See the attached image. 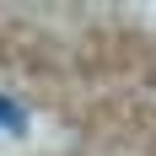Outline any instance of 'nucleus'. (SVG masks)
I'll return each instance as SVG.
<instances>
[{"mask_svg":"<svg viewBox=\"0 0 156 156\" xmlns=\"http://www.w3.org/2000/svg\"><path fill=\"white\" fill-rule=\"evenodd\" d=\"M0 129H11V135H22V129H27V108H22V102H11L5 92H0Z\"/></svg>","mask_w":156,"mask_h":156,"instance_id":"f257e3e1","label":"nucleus"}]
</instances>
